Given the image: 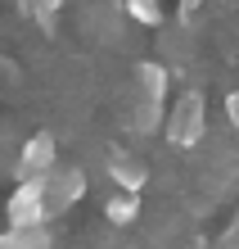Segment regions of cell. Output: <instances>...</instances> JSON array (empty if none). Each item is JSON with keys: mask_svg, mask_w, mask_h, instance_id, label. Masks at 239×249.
<instances>
[{"mask_svg": "<svg viewBox=\"0 0 239 249\" xmlns=\"http://www.w3.org/2000/svg\"><path fill=\"white\" fill-rule=\"evenodd\" d=\"M226 118H230V127L239 131V91H230V95H226Z\"/></svg>", "mask_w": 239, "mask_h": 249, "instance_id": "cell-12", "label": "cell"}, {"mask_svg": "<svg viewBox=\"0 0 239 249\" xmlns=\"http://www.w3.org/2000/svg\"><path fill=\"white\" fill-rule=\"evenodd\" d=\"M0 249H54L46 227H5Z\"/></svg>", "mask_w": 239, "mask_h": 249, "instance_id": "cell-8", "label": "cell"}, {"mask_svg": "<svg viewBox=\"0 0 239 249\" xmlns=\"http://www.w3.org/2000/svg\"><path fill=\"white\" fill-rule=\"evenodd\" d=\"M162 95H167V68L154 59L136 64V131H158L167 123Z\"/></svg>", "mask_w": 239, "mask_h": 249, "instance_id": "cell-1", "label": "cell"}, {"mask_svg": "<svg viewBox=\"0 0 239 249\" xmlns=\"http://www.w3.org/2000/svg\"><path fill=\"white\" fill-rule=\"evenodd\" d=\"M109 181H113V186H122V190H144V181H149V168L140 163L136 154L113 150V154H109Z\"/></svg>", "mask_w": 239, "mask_h": 249, "instance_id": "cell-6", "label": "cell"}, {"mask_svg": "<svg viewBox=\"0 0 239 249\" xmlns=\"http://www.w3.org/2000/svg\"><path fill=\"white\" fill-rule=\"evenodd\" d=\"M203 95L199 91H185L176 105L167 109V123H162V131H167V141L176 145V150H190V145H199L203 141V131H207V118H203Z\"/></svg>", "mask_w": 239, "mask_h": 249, "instance_id": "cell-2", "label": "cell"}, {"mask_svg": "<svg viewBox=\"0 0 239 249\" xmlns=\"http://www.w3.org/2000/svg\"><path fill=\"white\" fill-rule=\"evenodd\" d=\"M46 190H50V213H68L72 204H81L86 195V172L81 168H54L46 177Z\"/></svg>", "mask_w": 239, "mask_h": 249, "instance_id": "cell-5", "label": "cell"}, {"mask_svg": "<svg viewBox=\"0 0 239 249\" xmlns=\"http://www.w3.org/2000/svg\"><path fill=\"white\" fill-rule=\"evenodd\" d=\"M59 163V145L50 131H36V136H27L23 141V154H18V163H14V177L18 181H36V177H50Z\"/></svg>", "mask_w": 239, "mask_h": 249, "instance_id": "cell-4", "label": "cell"}, {"mask_svg": "<svg viewBox=\"0 0 239 249\" xmlns=\"http://www.w3.org/2000/svg\"><path fill=\"white\" fill-rule=\"evenodd\" d=\"M212 249H239V213H235V222H230V227L212 240Z\"/></svg>", "mask_w": 239, "mask_h": 249, "instance_id": "cell-10", "label": "cell"}, {"mask_svg": "<svg viewBox=\"0 0 239 249\" xmlns=\"http://www.w3.org/2000/svg\"><path fill=\"white\" fill-rule=\"evenodd\" d=\"M104 217H109L113 227H131L140 217V190H122V186H113L109 190V199H104Z\"/></svg>", "mask_w": 239, "mask_h": 249, "instance_id": "cell-7", "label": "cell"}, {"mask_svg": "<svg viewBox=\"0 0 239 249\" xmlns=\"http://www.w3.org/2000/svg\"><path fill=\"white\" fill-rule=\"evenodd\" d=\"M27 5H32V14H41V18H54L68 0H27Z\"/></svg>", "mask_w": 239, "mask_h": 249, "instance_id": "cell-11", "label": "cell"}, {"mask_svg": "<svg viewBox=\"0 0 239 249\" xmlns=\"http://www.w3.org/2000/svg\"><path fill=\"white\" fill-rule=\"evenodd\" d=\"M5 217H9V227H46L50 222V190H46V177H36V181H18V190L9 195L5 204Z\"/></svg>", "mask_w": 239, "mask_h": 249, "instance_id": "cell-3", "label": "cell"}, {"mask_svg": "<svg viewBox=\"0 0 239 249\" xmlns=\"http://www.w3.org/2000/svg\"><path fill=\"white\" fill-rule=\"evenodd\" d=\"M122 5H127L131 18L144 23V27H158L162 23V5H158V0H122Z\"/></svg>", "mask_w": 239, "mask_h": 249, "instance_id": "cell-9", "label": "cell"}, {"mask_svg": "<svg viewBox=\"0 0 239 249\" xmlns=\"http://www.w3.org/2000/svg\"><path fill=\"white\" fill-rule=\"evenodd\" d=\"M203 0H181V23H194V14H199Z\"/></svg>", "mask_w": 239, "mask_h": 249, "instance_id": "cell-13", "label": "cell"}]
</instances>
